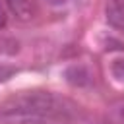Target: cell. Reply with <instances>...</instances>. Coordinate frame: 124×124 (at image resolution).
Masks as SVG:
<instances>
[{
	"label": "cell",
	"instance_id": "1",
	"mask_svg": "<svg viewBox=\"0 0 124 124\" xmlns=\"http://www.w3.org/2000/svg\"><path fill=\"white\" fill-rule=\"evenodd\" d=\"M78 107L52 91H29L0 105V120L8 124H68Z\"/></svg>",
	"mask_w": 124,
	"mask_h": 124
},
{
	"label": "cell",
	"instance_id": "2",
	"mask_svg": "<svg viewBox=\"0 0 124 124\" xmlns=\"http://www.w3.org/2000/svg\"><path fill=\"white\" fill-rule=\"evenodd\" d=\"M105 16L112 27L124 29V0H108L105 6Z\"/></svg>",
	"mask_w": 124,
	"mask_h": 124
},
{
	"label": "cell",
	"instance_id": "3",
	"mask_svg": "<svg viewBox=\"0 0 124 124\" xmlns=\"http://www.w3.org/2000/svg\"><path fill=\"white\" fill-rule=\"evenodd\" d=\"M66 76V81L72 83V85H78V87H83V85H89L91 83V72L85 68V66H70L66 68L64 72Z\"/></svg>",
	"mask_w": 124,
	"mask_h": 124
},
{
	"label": "cell",
	"instance_id": "4",
	"mask_svg": "<svg viewBox=\"0 0 124 124\" xmlns=\"http://www.w3.org/2000/svg\"><path fill=\"white\" fill-rule=\"evenodd\" d=\"M8 10L21 21H27L33 17V2L31 0H4Z\"/></svg>",
	"mask_w": 124,
	"mask_h": 124
},
{
	"label": "cell",
	"instance_id": "5",
	"mask_svg": "<svg viewBox=\"0 0 124 124\" xmlns=\"http://www.w3.org/2000/svg\"><path fill=\"white\" fill-rule=\"evenodd\" d=\"M107 116L112 124H124V97H118L112 103H108Z\"/></svg>",
	"mask_w": 124,
	"mask_h": 124
},
{
	"label": "cell",
	"instance_id": "6",
	"mask_svg": "<svg viewBox=\"0 0 124 124\" xmlns=\"http://www.w3.org/2000/svg\"><path fill=\"white\" fill-rule=\"evenodd\" d=\"M110 74H112L118 81H124V58L112 60V64H110Z\"/></svg>",
	"mask_w": 124,
	"mask_h": 124
},
{
	"label": "cell",
	"instance_id": "7",
	"mask_svg": "<svg viewBox=\"0 0 124 124\" xmlns=\"http://www.w3.org/2000/svg\"><path fill=\"white\" fill-rule=\"evenodd\" d=\"M16 72H17V70H16L14 66H0V83L6 81V79H10Z\"/></svg>",
	"mask_w": 124,
	"mask_h": 124
},
{
	"label": "cell",
	"instance_id": "8",
	"mask_svg": "<svg viewBox=\"0 0 124 124\" xmlns=\"http://www.w3.org/2000/svg\"><path fill=\"white\" fill-rule=\"evenodd\" d=\"M76 0H43V4L50 6V8H66V6H72Z\"/></svg>",
	"mask_w": 124,
	"mask_h": 124
},
{
	"label": "cell",
	"instance_id": "9",
	"mask_svg": "<svg viewBox=\"0 0 124 124\" xmlns=\"http://www.w3.org/2000/svg\"><path fill=\"white\" fill-rule=\"evenodd\" d=\"M8 23V6L4 0H0V29Z\"/></svg>",
	"mask_w": 124,
	"mask_h": 124
}]
</instances>
